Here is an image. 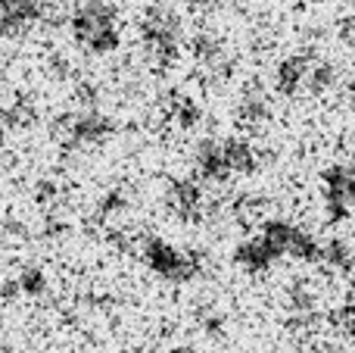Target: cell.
<instances>
[{"label":"cell","instance_id":"ba28073f","mask_svg":"<svg viewBox=\"0 0 355 353\" xmlns=\"http://www.w3.org/2000/svg\"><path fill=\"white\" fill-rule=\"evenodd\" d=\"M315 66V56L312 54H290L277 63L275 69V91L281 97H300L306 94L309 85V72Z\"/></svg>","mask_w":355,"mask_h":353},{"label":"cell","instance_id":"52a82bcc","mask_svg":"<svg viewBox=\"0 0 355 353\" xmlns=\"http://www.w3.org/2000/svg\"><path fill=\"white\" fill-rule=\"evenodd\" d=\"M193 172L200 181H227L231 163H227L225 138H206L193 150Z\"/></svg>","mask_w":355,"mask_h":353},{"label":"cell","instance_id":"2e32d148","mask_svg":"<svg viewBox=\"0 0 355 353\" xmlns=\"http://www.w3.org/2000/svg\"><path fill=\"white\" fill-rule=\"evenodd\" d=\"M172 119L178 129H193L196 122H200V106L193 104L190 97H181L172 104Z\"/></svg>","mask_w":355,"mask_h":353},{"label":"cell","instance_id":"8992f818","mask_svg":"<svg viewBox=\"0 0 355 353\" xmlns=\"http://www.w3.org/2000/svg\"><path fill=\"white\" fill-rule=\"evenodd\" d=\"M166 206L184 222H196L206 213V194L196 179H172L166 188Z\"/></svg>","mask_w":355,"mask_h":353},{"label":"cell","instance_id":"9a60e30c","mask_svg":"<svg viewBox=\"0 0 355 353\" xmlns=\"http://www.w3.org/2000/svg\"><path fill=\"white\" fill-rule=\"evenodd\" d=\"M334 85H337V69H334L331 63L315 60L312 72H309V85H306V91H309V94H324V91H331Z\"/></svg>","mask_w":355,"mask_h":353},{"label":"cell","instance_id":"d6986e66","mask_svg":"<svg viewBox=\"0 0 355 353\" xmlns=\"http://www.w3.org/2000/svg\"><path fill=\"white\" fill-rule=\"evenodd\" d=\"M315 353H340V347H331V344H324V347H315Z\"/></svg>","mask_w":355,"mask_h":353},{"label":"cell","instance_id":"30bf717a","mask_svg":"<svg viewBox=\"0 0 355 353\" xmlns=\"http://www.w3.org/2000/svg\"><path fill=\"white\" fill-rule=\"evenodd\" d=\"M275 263H277V254L265 244L262 235L246 238V241H240L237 250H234V266L243 269L246 275H262V272H268V269H275Z\"/></svg>","mask_w":355,"mask_h":353},{"label":"cell","instance_id":"ac0fdd59","mask_svg":"<svg viewBox=\"0 0 355 353\" xmlns=\"http://www.w3.org/2000/svg\"><path fill=\"white\" fill-rule=\"evenodd\" d=\"M190 6H196V10H209V6L215 3V0H187Z\"/></svg>","mask_w":355,"mask_h":353},{"label":"cell","instance_id":"6da1fadb","mask_svg":"<svg viewBox=\"0 0 355 353\" xmlns=\"http://www.w3.org/2000/svg\"><path fill=\"white\" fill-rule=\"evenodd\" d=\"M69 25H72L75 41L97 56L116 54L119 44H122L116 10H112L106 0H87V3H81L78 10L72 13Z\"/></svg>","mask_w":355,"mask_h":353},{"label":"cell","instance_id":"4fadbf2b","mask_svg":"<svg viewBox=\"0 0 355 353\" xmlns=\"http://www.w3.org/2000/svg\"><path fill=\"white\" fill-rule=\"evenodd\" d=\"M318 263L337 269V272H349V269H352V250H349V244H346L343 238H331V241H324V244H321Z\"/></svg>","mask_w":355,"mask_h":353},{"label":"cell","instance_id":"3957f363","mask_svg":"<svg viewBox=\"0 0 355 353\" xmlns=\"http://www.w3.org/2000/svg\"><path fill=\"white\" fill-rule=\"evenodd\" d=\"M141 256L156 279L175 281V285L190 281L193 275H200V269H202V263L196 254L175 247L172 241H162V238H147L141 247Z\"/></svg>","mask_w":355,"mask_h":353},{"label":"cell","instance_id":"7a4b0ae2","mask_svg":"<svg viewBox=\"0 0 355 353\" xmlns=\"http://www.w3.org/2000/svg\"><path fill=\"white\" fill-rule=\"evenodd\" d=\"M141 41L153 69L175 66L181 50V19L168 6H150L141 19Z\"/></svg>","mask_w":355,"mask_h":353},{"label":"cell","instance_id":"9c48e42d","mask_svg":"<svg viewBox=\"0 0 355 353\" xmlns=\"http://www.w3.org/2000/svg\"><path fill=\"white\" fill-rule=\"evenodd\" d=\"M44 19L41 0H0V38L22 35L35 22Z\"/></svg>","mask_w":355,"mask_h":353},{"label":"cell","instance_id":"7c38bea8","mask_svg":"<svg viewBox=\"0 0 355 353\" xmlns=\"http://www.w3.org/2000/svg\"><path fill=\"white\" fill-rule=\"evenodd\" d=\"M227 163H231V175H252L259 169V154L246 138H225Z\"/></svg>","mask_w":355,"mask_h":353},{"label":"cell","instance_id":"8fae6325","mask_svg":"<svg viewBox=\"0 0 355 353\" xmlns=\"http://www.w3.org/2000/svg\"><path fill=\"white\" fill-rule=\"evenodd\" d=\"M190 54H193L196 66L206 69L209 75H225L227 72L225 44H221L215 35H209V31H200V35H193V41H190Z\"/></svg>","mask_w":355,"mask_h":353},{"label":"cell","instance_id":"5bb4252c","mask_svg":"<svg viewBox=\"0 0 355 353\" xmlns=\"http://www.w3.org/2000/svg\"><path fill=\"white\" fill-rule=\"evenodd\" d=\"M237 116L243 125H262L265 116H268V100H265L262 91H246L240 97V106H237Z\"/></svg>","mask_w":355,"mask_h":353},{"label":"cell","instance_id":"e0dca14e","mask_svg":"<svg viewBox=\"0 0 355 353\" xmlns=\"http://www.w3.org/2000/svg\"><path fill=\"white\" fill-rule=\"evenodd\" d=\"M19 291L28 294V297H41V294L47 291V275H44L41 269H25V272L19 275Z\"/></svg>","mask_w":355,"mask_h":353},{"label":"cell","instance_id":"5b68a950","mask_svg":"<svg viewBox=\"0 0 355 353\" xmlns=\"http://www.w3.org/2000/svg\"><path fill=\"white\" fill-rule=\"evenodd\" d=\"M112 135V119L106 113L94 110H78L62 122V138H66L69 150H81V147H100L103 141H110Z\"/></svg>","mask_w":355,"mask_h":353},{"label":"cell","instance_id":"277c9868","mask_svg":"<svg viewBox=\"0 0 355 353\" xmlns=\"http://www.w3.org/2000/svg\"><path fill=\"white\" fill-rule=\"evenodd\" d=\"M352 197H355V175L349 163H334L321 175V200L324 210L334 222H346L352 213Z\"/></svg>","mask_w":355,"mask_h":353}]
</instances>
